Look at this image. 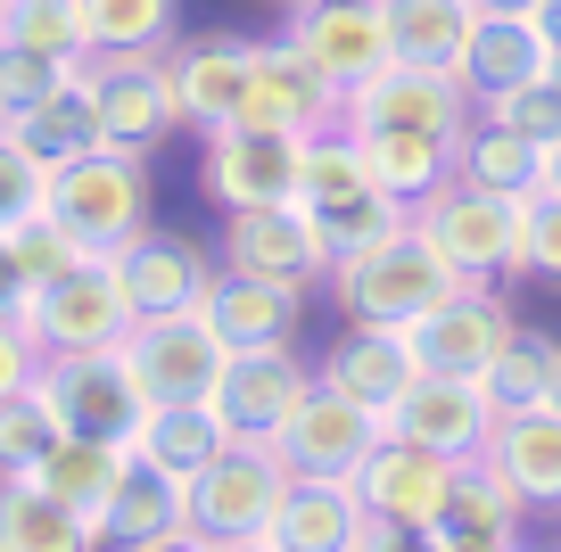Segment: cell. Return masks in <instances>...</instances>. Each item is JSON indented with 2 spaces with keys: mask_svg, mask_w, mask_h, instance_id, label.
I'll return each mask as SVG.
<instances>
[{
  "mask_svg": "<svg viewBox=\"0 0 561 552\" xmlns=\"http://www.w3.org/2000/svg\"><path fill=\"white\" fill-rule=\"evenodd\" d=\"M446 289H462V273H455V264H446L430 240H421L413 223L331 264V297H339V313H347V322H380V330H413Z\"/></svg>",
  "mask_w": 561,
  "mask_h": 552,
  "instance_id": "6da1fadb",
  "label": "cell"
},
{
  "mask_svg": "<svg viewBox=\"0 0 561 552\" xmlns=\"http://www.w3.org/2000/svg\"><path fill=\"white\" fill-rule=\"evenodd\" d=\"M67 240H83L91 256H116L149 231V165L133 149H91L75 165H50V198H42Z\"/></svg>",
  "mask_w": 561,
  "mask_h": 552,
  "instance_id": "7a4b0ae2",
  "label": "cell"
},
{
  "mask_svg": "<svg viewBox=\"0 0 561 552\" xmlns=\"http://www.w3.org/2000/svg\"><path fill=\"white\" fill-rule=\"evenodd\" d=\"M413 231L455 264L462 280H495V273H520V198L504 191H479V182H446L413 207Z\"/></svg>",
  "mask_w": 561,
  "mask_h": 552,
  "instance_id": "3957f363",
  "label": "cell"
},
{
  "mask_svg": "<svg viewBox=\"0 0 561 552\" xmlns=\"http://www.w3.org/2000/svg\"><path fill=\"white\" fill-rule=\"evenodd\" d=\"M34 388L58 404V421L83 437H124L133 446L140 413H149V388H140L133 355L124 346H67V355H42Z\"/></svg>",
  "mask_w": 561,
  "mask_h": 552,
  "instance_id": "277c9868",
  "label": "cell"
},
{
  "mask_svg": "<svg viewBox=\"0 0 561 552\" xmlns=\"http://www.w3.org/2000/svg\"><path fill=\"white\" fill-rule=\"evenodd\" d=\"M83 74H91V100H100L107 149L149 157L158 140L182 133V100H174V67H165V50H91Z\"/></svg>",
  "mask_w": 561,
  "mask_h": 552,
  "instance_id": "5b68a950",
  "label": "cell"
},
{
  "mask_svg": "<svg viewBox=\"0 0 561 552\" xmlns=\"http://www.w3.org/2000/svg\"><path fill=\"white\" fill-rule=\"evenodd\" d=\"M198 191L224 215L240 207H289L306 191V140L298 133H264V124H224L198 149Z\"/></svg>",
  "mask_w": 561,
  "mask_h": 552,
  "instance_id": "8992f818",
  "label": "cell"
},
{
  "mask_svg": "<svg viewBox=\"0 0 561 552\" xmlns=\"http://www.w3.org/2000/svg\"><path fill=\"white\" fill-rule=\"evenodd\" d=\"M280 503H289V462L273 446H224L191 479V528L215 544H248V536H273Z\"/></svg>",
  "mask_w": 561,
  "mask_h": 552,
  "instance_id": "52a82bcc",
  "label": "cell"
},
{
  "mask_svg": "<svg viewBox=\"0 0 561 552\" xmlns=\"http://www.w3.org/2000/svg\"><path fill=\"white\" fill-rule=\"evenodd\" d=\"M471 116H479V100H471V83H462V67H421V58H388L380 74H364V83L347 91L355 133L380 124V133H446V140H462Z\"/></svg>",
  "mask_w": 561,
  "mask_h": 552,
  "instance_id": "ba28073f",
  "label": "cell"
},
{
  "mask_svg": "<svg viewBox=\"0 0 561 552\" xmlns=\"http://www.w3.org/2000/svg\"><path fill=\"white\" fill-rule=\"evenodd\" d=\"M124 355H133L140 388H149V404H198L215 396V380H224L231 346L215 338L207 313H133V330H124Z\"/></svg>",
  "mask_w": 561,
  "mask_h": 552,
  "instance_id": "9c48e42d",
  "label": "cell"
},
{
  "mask_svg": "<svg viewBox=\"0 0 561 552\" xmlns=\"http://www.w3.org/2000/svg\"><path fill=\"white\" fill-rule=\"evenodd\" d=\"M314 380L322 371H306L298 346H248V355H231L224 380H215V413H224L231 446H280V429L298 421Z\"/></svg>",
  "mask_w": 561,
  "mask_h": 552,
  "instance_id": "30bf717a",
  "label": "cell"
},
{
  "mask_svg": "<svg viewBox=\"0 0 561 552\" xmlns=\"http://www.w3.org/2000/svg\"><path fill=\"white\" fill-rule=\"evenodd\" d=\"M240 124H264V133H339L347 124V91L298 50V42H256V67H248V107Z\"/></svg>",
  "mask_w": 561,
  "mask_h": 552,
  "instance_id": "8fae6325",
  "label": "cell"
},
{
  "mask_svg": "<svg viewBox=\"0 0 561 552\" xmlns=\"http://www.w3.org/2000/svg\"><path fill=\"white\" fill-rule=\"evenodd\" d=\"M25 322H34L42 355H67V346H124L133 297H124V280H116L107 256H83L75 273H58L50 289L25 297Z\"/></svg>",
  "mask_w": 561,
  "mask_h": 552,
  "instance_id": "7c38bea8",
  "label": "cell"
},
{
  "mask_svg": "<svg viewBox=\"0 0 561 552\" xmlns=\"http://www.w3.org/2000/svg\"><path fill=\"white\" fill-rule=\"evenodd\" d=\"M388 437V421L371 413V404H355L347 388L314 380V396L298 404V421L280 429V462H289V479H355V470L371 462V446Z\"/></svg>",
  "mask_w": 561,
  "mask_h": 552,
  "instance_id": "4fadbf2b",
  "label": "cell"
},
{
  "mask_svg": "<svg viewBox=\"0 0 561 552\" xmlns=\"http://www.w3.org/2000/svg\"><path fill=\"white\" fill-rule=\"evenodd\" d=\"M280 42H298L339 91H355L364 74H380L397 58V34H388V0H298Z\"/></svg>",
  "mask_w": 561,
  "mask_h": 552,
  "instance_id": "5bb4252c",
  "label": "cell"
},
{
  "mask_svg": "<svg viewBox=\"0 0 561 552\" xmlns=\"http://www.w3.org/2000/svg\"><path fill=\"white\" fill-rule=\"evenodd\" d=\"M455 486H462L455 453H430V446H413V437H397V429H388L380 446H371V462L355 470L364 511L371 519H397V528H438L446 503H455Z\"/></svg>",
  "mask_w": 561,
  "mask_h": 552,
  "instance_id": "9a60e30c",
  "label": "cell"
},
{
  "mask_svg": "<svg viewBox=\"0 0 561 552\" xmlns=\"http://www.w3.org/2000/svg\"><path fill=\"white\" fill-rule=\"evenodd\" d=\"M224 273H256V280H280V289H314V280L331 273V248H322L306 198L224 215Z\"/></svg>",
  "mask_w": 561,
  "mask_h": 552,
  "instance_id": "2e32d148",
  "label": "cell"
},
{
  "mask_svg": "<svg viewBox=\"0 0 561 552\" xmlns=\"http://www.w3.org/2000/svg\"><path fill=\"white\" fill-rule=\"evenodd\" d=\"M512 306L488 289V280H462V289H446L438 306L413 322V346H421V371H455V380H488V363L504 355L512 338Z\"/></svg>",
  "mask_w": 561,
  "mask_h": 552,
  "instance_id": "e0dca14e",
  "label": "cell"
},
{
  "mask_svg": "<svg viewBox=\"0 0 561 552\" xmlns=\"http://www.w3.org/2000/svg\"><path fill=\"white\" fill-rule=\"evenodd\" d=\"M107 264H116L133 313H198V306H207V289L224 280V264H215L191 231H158V223L140 231L133 248H116Z\"/></svg>",
  "mask_w": 561,
  "mask_h": 552,
  "instance_id": "ac0fdd59",
  "label": "cell"
},
{
  "mask_svg": "<svg viewBox=\"0 0 561 552\" xmlns=\"http://www.w3.org/2000/svg\"><path fill=\"white\" fill-rule=\"evenodd\" d=\"M495 396L479 380H455V371H421L413 388H404V404L388 413V429L397 437H413V446H430V453H455V462H479L488 453V437H495Z\"/></svg>",
  "mask_w": 561,
  "mask_h": 552,
  "instance_id": "d6986e66",
  "label": "cell"
},
{
  "mask_svg": "<svg viewBox=\"0 0 561 552\" xmlns=\"http://www.w3.org/2000/svg\"><path fill=\"white\" fill-rule=\"evenodd\" d=\"M165 67H174L182 124L207 140V133H224V124H240L256 42H240V34H191V42H174V50H165Z\"/></svg>",
  "mask_w": 561,
  "mask_h": 552,
  "instance_id": "ffe728a7",
  "label": "cell"
},
{
  "mask_svg": "<svg viewBox=\"0 0 561 552\" xmlns=\"http://www.w3.org/2000/svg\"><path fill=\"white\" fill-rule=\"evenodd\" d=\"M322 380L331 388H347L355 404H371V413H397L404 404V388L421 380V346H413V330H380V322H347V338L322 355Z\"/></svg>",
  "mask_w": 561,
  "mask_h": 552,
  "instance_id": "44dd1931",
  "label": "cell"
},
{
  "mask_svg": "<svg viewBox=\"0 0 561 552\" xmlns=\"http://www.w3.org/2000/svg\"><path fill=\"white\" fill-rule=\"evenodd\" d=\"M553 58H561V34L545 18H479L471 50H462V83H471V100L488 107L495 91L553 74Z\"/></svg>",
  "mask_w": 561,
  "mask_h": 552,
  "instance_id": "7402d4cb",
  "label": "cell"
},
{
  "mask_svg": "<svg viewBox=\"0 0 561 552\" xmlns=\"http://www.w3.org/2000/svg\"><path fill=\"white\" fill-rule=\"evenodd\" d=\"M298 306H306V289H280V280H256V273H224L198 313L215 322V338H224L231 355H248V346H289L298 338Z\"/></svg>",
  "mask_w": 561,
  "mask_h": 552,
  "instance_id": "603a6c76",
  "label": "cell"
},
{
  "mask_svg": "<svg viewBox=\"0 0 561 552\" xmlns=\"http://www.w3.org/2000/svg\"><path fill=\"white\" fill-rule=\"evenodd\" d=\"M124 462H133V446H124V437H83V429H67L50 453H42V470H25V479H42L58 503H75L91 528H107V503H116V486H124ZM100 544H107V536H100Z\"/></svg>",
  "mask_w": 561,
  "mask_h": 552,
  "instance_id": "cb8c5ba5",
  "label": "cell"
},
{
  "mask_svg": "<svg viewBox=\"0 0 561 552\" xmlns=\"http://www.w3.org/2000/svg\"><path fill=\"white\" fill-rule=\"evenodd\" d=\"M83 58H91V50H83ZM83 58H75V74H67L58 91H42L34 107H18V116H9V133H18L25 149L42 157V165H75V157L107 149V133H100V100H91Z\"/></svg>",
  "mask_w": 561,
  "mask_h": 552,
  "instance_id": "d4e9b609",
  "label": "cell"
},
{
  "mask_svg": "<svg viewBox=\"0 0 561 552\" xmlns=\"http://www.w3.org/2000/svg\"><path fill=\"white\" fill-rule=\"evenodd\" d=\"M364 495L355 479H289V503L273 519V544L280 552H355L364 536Z\"/></svg>",
  "mask_w": 561,
  "mask_h": 552,
  "instance_id": "484cf974",
  "label": "cell"
},
{
  "mask_svg": "<svg viewBox=\"0 0 561 552\" xmlns=\"http://www.w3.org/2000/svg\"><path fill=\"white\" fill-rule=\"evenodd\" d=\"M488 462L512 479L520 503H561V413L553 404H520V413L495 421Z\"/></svg>",
  "mask_w": 561,
  "mask_h": 552,
  "instance_id": "4316f807",
  "label": "cell"
},
{
  "mask_svg": "<svg viewBox=\"0 0 561 552\" xmlns=\"http://www.w3.org/2000/svg\"><path fill=\"white\" fill-rule=\"evenodd\" d=\"M174 528H191V479L165 470V462H149V453H133L100 536L107 544H149V536H174Z\"/></svg>",
  "mask_w": 561,
  "mask_h": 552,
  "instance_id": "83f0119b",
  "label": "cell"
},
{
  "mask_svg": "<svg viewBox=\"0 0 561 552\" xmlns=\"http://www.w3.org/2000/svg\"><path fill=\"white\" fill-rule=\"evenodd\" d=\"M0 552H100V528L42 479H0Z\"/></svg>",
  "mask_w": 561,
  "mask_h": 552,
  "instance_id": "f1b7e54d",
  "label": "cell"
},
{
  "mask_svg": "<svg viewBox=\"0 0 561 552\" xmlns=\"http://www.w3.org/2000/svg\"><path fill=\"white\" fill-rule=\"evenodd\" d=\"M347 133H355V124H347ZM355 149H364L371 182H380L388 198H404V207H421L430 191L455 182V140H446V133H380V124H364Z\"/></svg>",
  "mask_w": 561,
  "mask_h": 552,
  "instance_id": "f546056e",
  "label": "cell"
},
{
  "mask_svg": "<svg viewBox=\"0 0 561 552\" xmlns=\"http://www.w3.org/2000/svg\"><path fill=\"white\" fill-rule=\"evenodd\" d=\"M455 173L462 182H479V191H504V198H537L545 191V140L512 133V124L495 116H471L455 140Z\"/></svg>",
  "mask_w": 561,
  "mask_h": 552,
  "instance_id": "4dcf8cb0",
  "label": "cell"
},
{
  "mask_svg": "<svg viewBox=\"0 0 561 552\" xmlns=\"http://www.w3.org/2000/svg\"><path fill=\"white\" fill-rule=\"evenodd\" d=\"M520 511L528 503L512 495V479L479 453V462H462V486L430 536H446V544H520Z\"/></svg>",
  "mask_w": 561,
  "mask_h": 552,
  "instance_id": "1f68e13d",
  "label": "cell"
},
{
  "mask_svg": "<svg viewBox=\"0 0 561 552\" xmlns=\"http://www.w3.org/2000/svg\"><path fill=\"white\" fill-rule=\"evenodd\" d=\"M224 446H231V429H224V413H215V396H198V404H149L140 429H133V453L182 470V479H198Z\"/></svg>",
  "mask_w": 561,
  "mask_h": 552,
  "instance_id": "d6a6232c",
  "label": "cell"
},
{
  "mask_svg": "<svg viewBox=\"0 0 561 552\" xmlns=\"http://www.w3.org/2000/svg\"><path fill=\"white\" fill-rule=\"evenodd\" d=\"M479 0H388V34H397V58H421V67H462L479 34Z\"/></svg>",
  "mask_w": 561,
  "mask_h": 552,
  "instance_id": "836d02e7",
  "label": "cell"
},
{
  "mask_svg": "<svg viewBox=\"0 0 561 552\" xmlns=\"http://www.w3.org/2000/svg\"><path fill=\"white\" fill-rule=\"evenodd\" d=\"M91 50H174L182 0H83Z\"/></svg>",
  "mask_w": 561,
  "mask_h": 552,
  "instance_id": "e575fe53",
  "label": "cell"
},
{
  "mask_svg": "<svg viewBox=\"0 0 561 552\" xmlns=\"http://www.w3.org/2000/svg\"><path fill=\"white\" fill-rule=\"evenodd\" d=\"M306 215H314V231H322V248H331V264L413 223V207H404V198H388L380 182H371V191H347V198H331V207H306Z\"/></svg>",
  "mask_w": 561,
  "mask_h": 552,
  "instance_id": "d590c367",
  "label": "cell"
},
{
  "mask_svg": "<svg viewBox=\"0 0 561 552\" xmlns=\"http://www.w3.org/2000/svg\"><path fill=\"white\" fill-rule=\"evenodd\" d=\"M553 355H561V338H545V330H512L504 338V355L488 363V396H495V413H520V404H545V388H553Z\"/></svg>",
  "mask_w": 561,
  "mask_h": 552,
  "instance_id": "8d00e7d4",
  "label": "cell"
},
{
  "mask_svg": "<svg viewBox=\"0 0 561 552\" xmlns=\"http://www.w3.org/2000/svg\"><path fill=\"white\" fill-rule=\"evenodd\" d=\"M0 42H18V50H50V58H83L91 50L83 0H0Z\"/></svg>",
  "mask_w": 561,
  "mask_h": 552,
  "instance_id": "74e56055",
  "label": "cell"
},
{
  "mask_svg": "<svg viewBox=\"0 0 561 552\" xmlns=\"http://www.w3.org/2000/svg\"><path fill=\"white\" fill-rule=\"evenodd\" d=\"M67 437V421H58V404L42 396V388H18V396H0V479H25V470H42V453Z\"/></svg>",
  "mask_w": 561,
  "mask_h": 552,
  "instance_id": "f35d334b",
  "label": "cell"
},
{
  "mask_svg": "<svg viewBox=\"0 0 561 552\" xmlns=\"http://www.w3.org/2000/svg\"><path fill=\"white\" fill-rule=\"evenodd\" d=\"M0 240H9V256H18V273L34 280V289H50L58 273H75V264L91 256V248H83V240H67L50 215H25V223H18V231H0Z\"/></svg>",
  "mask_w": 561,
  "mask_h": 552,
  "instance_id": "ab89813d",
  "label": "cell"
},
{
  "mask_svg": "<svg viewBox=\"0 0 561 552\" xmlns=\"http://www.w3.org/2000/svg\"><path fill=\"white\" fill-rule=\"evenodd\" d=\"M42 198H50V165L0 124V231H18L25 215H42Z\"/></svg>",
  "mask_w": 561,
  "mask_h": 552,
  "instance_id": "60d3db41",
  "label": "cell"
},
{
  "mask_svg": "<svg viewBox=\"0 0 561 552\" xmlns=\"http://www.w3.org/2000/svg\"><path fill=\"white\" fill-rule=\"evenodd\" d=\"M479 116H495V124H512V133H528V140H545V149H553V140H561V83H553V74L512 83V91H495Z\"/></svg>",
  "mask_w": 561,
  "mask_h": 552,
  "instance_id": "b9f144b4",
  "label": "cell"
},
{
  "mask_svg": "<svg viewBox=\"0 0 561 552\" xmlns=\"http://www.w3.org/2000/svg\"><path fill=\"white\" fill-rule=\"evenodd\" d=\"M75 74V58H50V50H18V42H0V124L34 107L42 91H58Z\"/></svg>",
  "mask_w": 561,
  "mask_h": 552,
  "instance_id": "7bdbcfd3",
  "label": "cell"
},
{
  "mask_svg": "<svg viewBox=\"0 0 561 552\" xmlns=\"http://www.w3.org/2000/svg\"><path fill=\"white\" fill-rule=\"evenodd\" d=\"M520 273L561 289V191L520 198Z\"/></svg>",
  "mask_w": 561,
  "mask_h": 552,
  "instance_id": "ee69618b",
  "label": "cell"
},
{
  "mask_svg": "<svg viewBox=\"0 0 561 552\" xmlns=\"http://www.w3.org/2000/svg\"><path fill=\"white\" fill-rule=\"evenodd\" d=\"M42 371V338L25 313H0V396H18V388H34Z\"/></svg>",
  "mask_w": 561,
  "mask_h": 552,
  "instance_id": "f6af8a7d",
  "label": "cell"
},
{
  "mask_svg": "<svg viewBox=\"0 0 561 552\" xmlns=\"http://www.w3.org/2000/svg\"><path fill=\"white\" fill-rule=\"evenodd\" d=\"M355 552H430V528H397V519H364Z\"/></svg>",
  "mask_w": 561,
  "mask_h": 552,
  "instance_id": "bcb514c9",
  "label": "cell"
},
{
  "mask_svg": "<svg viewBox=\"0 0 561 552\" xmlns=\"http://www.w3.org/2000/svg\"><path fill=\"white\" fill-rule=\"evenodd\" d=\"M116 552H215V536H198V528H174V536H149V544H116Z\"/></svg>",
  "mask_w": 561,
  "mask_h": 552,
  "instance_id": "7dc6e473",
  "label": "cell"
},
{
  "mask_svg": "<svg viewBox=\"0 0 561 552\" xmlns=\"http://www.w3.org/2000/svg\"><path fill=\"white\" fill-rule=\"evenodd\" d=\"M479 9H488V18H545L553 0H479Z\"/></svg>",
  "mask_w": 561,
  "mask_h": 552,
  "instance_id": "c3c4849f",
  "label": "cell"
},
{
  "mask_svg": "<svg viewBox=\"0 0 561 552\" xmlns=\"http://www.w3.org/2000/svg\"><path fill=\"white\" fill-rule=\"evenodd\" d=\"M545 191H561V140L545 149Z\"/></svg>",
  "mask_w": 561,
  "mask_h": 552,
  "instance_id": "681fc988",
  "label": "cell"
},
{
  "mask_svg": "<svg viewBox=\"0 0 561 552\" xmlns=\"http://www.w3.org/2000/svg\"><path fill=\"white\" fill-rule=\"evenodd\" d=\"M215 552H280L273 536H248V544H215Z\"/></svg>",
  "mask_w": 561,
  "mask_h": 552,
  "instance_id": "f907efd6",
  "label": "cell"
},
{
  "mask_svg": "<svg viewBox=\"0 0 561 552\" xmlns=\"http://www.w3.org/2000/svg\"><path fill=\"white\" fill-rule=\"evenodd\" d=\"M545 404H553V413H561V355H553V388H545Z\"/></svg>",
  "mask_w": 561,
  "mask_h": 552,
  "instance_id": "816d5d0a",
  "label": "cell"
}]
</instances>
